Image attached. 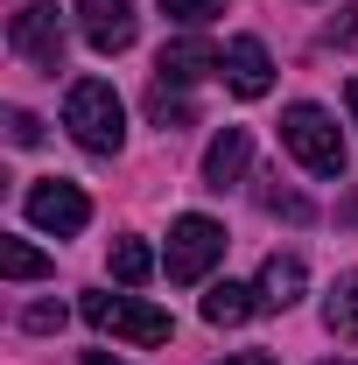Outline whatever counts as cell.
Returning a JSON list of instances; mask_svg holds the SVG:
<instances>
[{
    "mask_svg": "<svg viewBox=\"0 0 358 365\" xmlns=\"http://www.w3.org/2000/svg\"><path fill=\"white\" fill-rule=\"evenodd\" d=\"M63 127H71V140H78L85 155H120V140H127L120 91L106 85V78H78L71 98H63Z\"/></svg>",
    "mask_w": 358,
    "mask_h": 365,
    "instance_id": "1",
    "label": "cell"
},
{
    "mask_svg": "<svg viewBox=\"0 0 358 365\" xmlns=\"http://www.w3.org/2000/svg\"><path fill=\"white\" fill-rule=\"evenodd\" d=\"M281 148L310 169V176H344V134H337V120L323 113V106H288L281 113Z\"/></svg>",
    "mask_w": 358,
    "mask_h": 365,
    "instance_id": "2",
    "label": "cell"
},
{
    "mask_svg": "<svg viewBox=\"0 0 358 365\" xmlns=\"http://www.w3.org/2000/svg\"><path fill=\"white\" fill-rule=\"evenodd\" d=\"M85 323L113 330V337H134V344H169L176 337V317L169 309H148L134 295H85Z\"/></svg>",
    "mask_w": 358,
    "mask_h": 365,
    "instance_id": "3",
    "label": "cell"
},
{
    "mask_svg": "<svg viewBox=\"0 0 358 365\" xmlns=\"http://www.w3.org/2000/svg\"><path fill=\"white\" fill-rule=\"evenodd\" d=\"M225 260V225L218 218H176L169 225V281H204Z\"/></svg>",
    "mask_w": 358,
    "mask_h": 365,
    "instance_id": "4",
    "label": "cell"
},
{
    "mask_svg": "<svg viewBox=\"0 0 358 365\" xmlns=\"http://www.w3.org/2000/svg\"><path fill=\"white\" fill-rule=\"evenodd\" d=\"M7 43H14V56H29L36 71H63V21H56V7L49 0H29L14 21H7Z\"/></svg>",
    "mask_w": 358,
    "mask_h": 365,
    "instance_id": "5",
    "label": "cell"
},
{
    "mask_svg": "<svg viewBox=\"0 0 358 365\" xmlns=\"http://www.w3.org/2000/svg\"><path fill=\"white\" fill-rule=\"evenodd\" d=\"M29 218L43 232H56V239H71V232H85L91 225V197L78 190V182H63V176H49L29 190Z\"/></svg>",
    "mask_w": 358,
    "mask_h": 365,
    "instance_id": "6",
    "label": "cell"
},
{
    "mask_svg": "<svg viewBox=\"0 0 358 365\" xmlns=\"http://www.w3.org/2000/svg\"><path fill=\"white\" fill-rule=\"evenodd\" d=\"M78 29H85V43L98 56H120V49H134L140 21H134V0H78Z\"/></svg>",
    "mask_w": 358,
    "mask_h": 365,
    "instance_id": "7",
    "label": "cell"
},
{
    "mask_svg": "<svg viewBox=\"0 0 358 365\" xmlns=\"http://www.w3.org/2000/svg\"><path fill=\"white\" fill-rule=\"evenodd\" d=\"M225 78H232V91L239 98H267L274 91V56L260 36H239V43L225 49Z\"/></svg>",
    "mask_w": 358,
    "mask_h": 365,
    "instance_id": "8",
    "label": "cell"
},
{
    "mask_svg": "<svg viewBox=\"0 0 358 365\" xmlns=\"http://www.w3.org/2000/svg\"><path fill=\"white\" fill-rule=\"evenodd\" d=\"M155 71L169 78V85H197V78H211V71H225V56L204 36H176V43H162V56H155Z\"/></svg>",
    "mask_w": 358,
    "mask_h": 365,
    "instance_id": "9",
    "label": "cell"
},
{
    "mask_svg": "<svg viewBox=\"0 0 358 365\" xmlns=\"http://www.w3.org/2000/svg\"><path fill=\"white\" fill-rule=\"evenodd\" d=\"M246 162H253V134H246V127H225V134L204 148V182H211V190H232V182L246 176Z\"/></svg>",
    "mask_w": 358,
    "mask_h": 365,
    "instance_id": "10",
    "label": "cell"
},
{
    "mask_svg": "<svg viewBox=\"0 0 358 365\" xmlns=\"http://www.w3.org/2000/svg\"><path fill=\"white\" fill-rule=\"evenodd\" d=\"M302 295V260L295 253H267V267H260V309H288Z\"/></svg>",
    "mask_w": 358,
    "mask_h": 365,
    "instance_id": "11",
    "label": "cell"
},
{
    "mask_svg": "<svg viewBox=\"0 0 358 365\" xmlns=\"http://www.w3.org/2000/svg\"><path fill=\"white\" fill-rule=\"evenodd\" d=\"M253 309H260V288H239V281H218V288L204 295V323H218V330L246 323Z\"/></svg>",
    "mask_w": 358,
    "mask_h": 365,
    "instance_id": "12",
    "label": "cell"
},
{
    "mask_svg": "<svg viewBox=\"0 0 358 365\" xmlns=\"http://www.w3.org/2000/svg\"><path fill=\"white\" fill-rule=\"evenodd\" d=\"M148 120H155L162 134H183V127L197 120V106H190L183 91H169V78H155V85H148Z\"/></svg>",
    "mask_w": 358,
    "mask_h": 365,
    "instance_id": "13",
    "label": "cell"
},
{
    "mask_svg": "<svg viewBox=\"0 0 358 365\" xmlns=\"http://www.w3.org/2000/svg\"><path fill=\"white\" fill-rule=\"evenodd\" d=\"M323 323H330L337 337H358V274H337V288H330V302H323Z\"/></svg>",
    "mask_w": 358,
    "mask_h": 365,
    "instance_id": "14",
    "label": "cell"
},
{
    "mask_svg": "<svg viewBox=\"0 0 358 365\" xmlns=\"http://www.w3.org/2000/svg\"><path fill=\"white\" fill-rule=\"evenodd\" d=\"M0 274H7V281H43L49 260L29 246V239H0Z\"/></svg>",
    "mask_w": 358,
    "mask_h": 365,
    "instance_id": "15",
    "label": "cell"
},
{
    "mask_svg": "<svg viewBox=\"0 0 358 365\" xmlns=\"http://www.w3.org/2000/svg\"><path fill=\"white\" fill-rule=\"evenodd\" d=\"M106 260H113L120 281H148V274H155V253H148L140 239H113V253H106Z\"/></svg>",
    "mask_w": 358,
    "mask_h": 365,
    "instance_id": "16",
    "label": "cell"
},
{
    "mask_svg": "<svg viewBox=\"0 0 358 365\" xmlns=\"http://www.w3.org/2000/svg\"><path fill=\"white\" fill-rule=\"evenodd\" d=\"M260 204H267L274 218H288V225H310V218H316L310 204H302L295 190H281V182H267V190H260Z\"/></svg>",
    "mask_w": 358,
    "mask_h": 365,
    "instance_id": "17",
    "label": "cell"
},
{
    "mask_svg": "<svg viewBox=\"0 0 358 365\" xmlns=\"http://www.w3.org/2000/svg\"><path fill=\"white\" fill-rule=\"evenodd\" d=\"M162 14H169V21H183V29H197V21L225 14V0H162Z\"/></svg>",
    "mask_w": 358,
    "mask_h": 365,
    "instance_id": "18",
    "label": "cell"
},
{
    "mask_svg": "<svg viewBox=\"0 0 358 365\" xmlns=\"http://www.w3.org/2000/svg\"><path fill=\"white\" fill-rule=\"evenodd\" d=\"M21 330H36V337L63 330V302H36V309H21Z\"/></svg>",
    "mask_w": 358,
    "mask_h": 365,
    "instance_id": "19",
    "label": "cell"
},
{
    "mask_svg": "<svg viewBox=\"0 0 358 365\" xmlns=\"http://www.w3.org/2000/svg\"><path fill=\"white\" fill-rule=\"evenodd\" d=\"M330 43H337V49H358V7H337V21H330Z\"/></svg>",
    "mask_w": 358,
    "mask_h": 365,
    "instance_id": "20",
    "label": "cell"
},
{
    "mask_svg": "<svg viewBox=\"0 0 358 365\" xmlns=\"http://www.w3.org/2000/svg\"><path fill=\"white\" fill-rule=\"evenodd\" d=\"M7 134H14V148H36L43 127H36V113H7Z\"/></svg>",
    "mask_w": 358,
    "mask_h": 365,
    "instance_id": "21",
    "label": "cell"
},
{
    "mask_svg": "<svg viewBox=\"0 0 358 365\" xmlns=\"http://www.w3.org/2000/svg\"><path fill=\"white\" fill-rule=\"evenodd\" d=\"M225 365H281V359H267V351H239V359H225Z\"/></svg>",
    "mask_w": 358,
    "mask_h": 365,
    "instance_id": "22",
    "label": "cell"
},
{
    "mask_svg": "<svg viewBox=\"0 0 358 365\" xmlns=\"http://www.w3.org/2000/svg\"><path fill=\"white\" fill-rule=\"evenodd\" d=\"M344 106H352V120H358V78H352V85H344Z\"/></svg>",
    "mask_w": 358,
    "mask_h": 365,
    "instance_id": "23",
    "label": "cell"
},
{
    "mask_svg": "<svg viewBox=\"0 0 358 365\" xmlns=\"http://www.w3.org/2000/svg\"><path fill=\"white\" fill-rule=\"evenodd\" d=\"M85 365H120V359H106V351H85Z\"/></svg>",
    "mask_w": 358,
    "mask_h": 365,
    "instance_id": "24",
    "label": "cell"
},
{
    "mask_svg": "<svg viewBox=\"0 0 358 365\" xmlns=\"http://www.w3.org/2000/svg\"><path fill=\"white\" fill-rule=\"evenodd\" d=\"M323 365H352V359H323Z\"/></svg>",
    "mask_w": 358,
    "mask_h": 365,
    "instance_id": "25",
    "label": "cell"
}]
</instances>
